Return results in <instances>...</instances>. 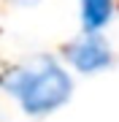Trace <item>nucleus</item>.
<instances>
[{"mask_svg":"<svg viewBox=\"0 0 119 122\" xmlns=\"http://www.w3.org/2000/svg\"><path fill=\"white\" fill-rule=\"evenodd\" d=\"M0 87L30 117H43L62 109L73 95V79L52 54H35L14 65L0 79Z\"/></svg>","mask_w":119,"mask_h":122,"instance_id":"f257e3e1","label":"nucleus"},{"mask_svg":"<svg viewBox=\"0 0 119 122\" xmlns=\"http://www.w3.org/2000/svg\"><path fill=\"white\" fill-rule=\"evenodd\" d=\"M16 5H35V3H41V0H14Z\"/></svg>","mask_w":119,"mask_h":122,"instance_id":"20e7f679","label":"nucleus"},{"mask_svg":"<svg viewBox=\"0 0 119 122\" xmlns=\"http://www.w3.org/2000/svg\"><path fill=\"white\" fill-rule=\"evenodd\" d=\"M65 57L81 73H97L114 62V52L108 41L100 35V30H84L73 44L65 46Z\"/></svg>","mask_w":119,"mask_h":122,"instance_id":"f03ea898","label":"nucleus"},{"mask_svg":"<svg viewBox=\"0 0 119 122\" xmlns=\"http://www.w3.org/2000/svg\"><path fill=\"white\" fill-rule=\"evenodd\" d=\"M114 16V0H81L84 30H103Z\"/></svg>","mask_w":119,"mask_h":122,"instance_id":"7ed1b4c3","label":"nucleus"}]
</instances>
